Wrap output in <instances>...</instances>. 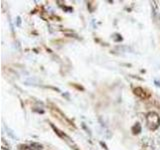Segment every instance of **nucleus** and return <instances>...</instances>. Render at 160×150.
<instances>
[{
  "label": "nucleus",
  "instance_id": "f257e3e1",
  "mask_svg": "<svg viewBox=\"0 0 160 150\" xmlns=\"http://www.w3.org/2000/svg\"><path fill=\"white\" fill-rule=\"evenodd\" d=\"M146 125L150 130H156L160 126V116L158 113L150 111L146 114Z\"/></svg>",
  "mask_w": 160,
  "mask_h": 150
},
{
  "label": "nucleus",
  "instance_id": "f03ea898",
  "mask_svg": "<svg viewBox=\"0 0 160 150\" xmlns=\"http://www.w3.org/2000/svg\"><path fill=\"white\" fill-rule=\"evenodd\" d=\"M50 112H51V114L53 115L55 118H57L59 121H61L65 125H67V126H69V127H74L73 122L68 117H66V115L63 114L62 111L58 107L51 106V107H50Z\"/></svg>",
  "mask_w": 160,
  "mask_h": 150
},
{
  "label": "nucleus",
  "instance_id": "7ed1b4c3",
  "mask_svg": "<svg viewBox=\"0 0 160 150\" xmlns=\"http://www.w3.org/2000/svg\"><path fill=\"white\" fill-rule=\"evenodd\" d=\"M133 93L136 95L137 97H139L140 99H144V100L147 99L150 96L149 92H147L146 90L143 89L142 87H136V88H134Z\"/></svg>",
  "mask_w": 160,
  "mask_h": 150
},
{
  "label": "nucleus",
  "instance_id": "20e7f679",
  "mask_svg": "<svg viewBox=\"0 0 160 150\" xmlns=\"http://www.w3.org/2000/svg\"><path fill=\"white\" fill-rule=\"evenodd\" d=\"M131 131H132V134H134V135L139 134L141 132V125L139 123H135L131 128Z\"/></svg>",
  "mask_w": 160,
  "mask_h": 150
},
{
  "label": "nucleus",
  "instance_id": "39448f33",
  "mask_svg": "<svg viewBox=\"0 0 160 150\" xmlns=\"http://www.w3.org/2000/svg\"><path fill=\"white\" fill-rule=\"evenodd\" d=\"M30 147H31L32 150H42L43 149V146L40 143H36V142H33L31 145H30Z\"/></svg>",
  "mask_w": 160,
  "mask_h": 150
},
{
  "label": "nucleus",
  "instance_id": "423d86ee",
  "mask_svg": "<svg viewBox=\"0 0 160 150\" xmlns=\"http://www.w3.org/2000/svg\"><path fill=\"white\" fill-rule=\"evenodd\" d=\"M2 148L4 150H10V145L9 144H6V141H5V139H2Z\"/></svg>",
  "mask_w": 160,
  "mask_h": 150
}]
</instances>
